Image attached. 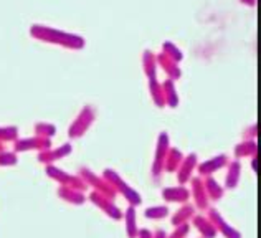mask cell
<instances>
[{
    "label": "cell",
    "mask_w": 261,
    "mask_h": 238,
    "mask_svg": "<svg viewBox=\"0 0 261 238\" xmlns=\"http://www.w3.org/2000/svg\"><path fill=\"white\" fill-rule=\"evenodd\" d=\"M30 35L33 38L40 40V42L58 45V46H63V48H70V50H81V48H85V45H86L85 38L81 35L68 33V32L53 29V27H48V25H32Z\"/></svg>",
    "instance_id": "obj_1"
},
{
    "label": "cell",
    "mask_w": 261,
    "mask_h": 238,
    "mask_svg": "<svg viewBox=\"0 0 261 238\" xmlns=\"http://www.w3.org/2000/svg\"><path fill=\"white\" fill-rule=\"evenodd\" d=\"M102 177H105L108 180L109 186H111L116 190V194L124 197L129 205L139 207L141 203H142L141 194L137 192V190L133 186H129V183L124 179H122L121 175L114 171V169H105V171H102Z\"/></svg>",
    "instance_id": "obj_2"
},
{
    "label": "cell",
    "mask_w": 261,
    "mask_h": 238,
    "mask_svg": "<svg viewBox=\"0 0 261 238\" xmlns=\"http://www.w3.org/2000/svg\"><path fill=\"white\" fill-rule=\"evenodd\" d=\"M170 149V139L166 131H162L157 136V146L154 152V161H152V169H150V175H152L154 182H159L164 174V162H166L167 152Z\"/></svg>",
    "instance_id": "obj_3"
},
{
    "label": "cell",
    "mask_w": 261,
    "mask_h": 238,
    "mask_svg": "<svg viewBox=\"0 0 261 238\" xmlns=\"http://www.w3.org/2000/svg\"><path fill=\"white\" fill-rule=\"evenodd\" d=\"M78 175L85 180V183L88 187H91L94 190V192L106 195L108 199H111V200H114L116 195H118L116 194V190L109 186L108 180L102 177V175H96L89 167H81L78 171Z\"/></svg>",
    "instance_id": "obj_4"
},
{
    "label": "cell",
    "mask_w": 261,
    "mask_h": 238,
    "mask_svg": "<svg viewBox=\"0 0 261 238\" xmlns=\"http://www.w3.org/2000/svg\"><path fill=\"white\" fill-rule=\"evenodd\" d=\"M45 172H46L48 177H50L51 180H55L57 183H60V186L76 189V190H81V192H85V190H88V186L85 183V180L80 177V175L68 174V172L63 171V169L57 167L55 164H48V166L45 167Z\"/></svg>",
    "instance_id": "obj_5"
},
{
    "label": "cell",
    "mask_w": 261,
    "mask_h": 238,
    "mask_svg": "<svg viewBox=\"0 0 261 238\" xmlns=\"http://www.w3.org/2000/svg\"><path fill=\"white\" fill-rule=\"evenodd\" d=\"M96 119V111L91 106H85L83 110L80 111V114L76 116V119L73 121V124L68 129V136L71 139H80L88 133V129L91 127V124Z\"/></svg>",
    "instance_id": "obj_6"
},
{
    "label": "cell",
    "mask_w": 261,
    "mask_h": 238,
    "mask_svg": "<svg viewBox=\"0 0 261 238\" xmlns=\"http://www.w3.org/2000/svg\"><path fill=\"white\" fill-rule=\"evenodd\" d=\"M88 200L93 203V205H96L99 210H102L109 219L114 220V222H119L122 219V215H124V212H121V208L116 205L114 200L111 199H108L106 195H102V194H98V192H94V190H91V194H89L88 197Z\"/></svg>",
    "instance_id": "obj_7"
},
{
    "label": "cell",
    "mask_w": 261,
    "mask_h": 238,
    "mask_svg": "<svg viewBox=\"0 0 261 238\" xmlns=\"http://www.w3.org/2000/svg\"><path fill=\"white\" fill-rule=\"evenodd\" d=\"M207 212H208L207 217L210 219V222L214 223L217 233H220V235L225 236V238H243L242 232H240V230H237L235 227H231L230 223L223 219L222 214H220L217 208H210L208 207Z\"/></svg>",
    "instance_id": "obj_8"
},
{
    "label": "cell",
    "mask_w": 261,
    "mask_h": 238,
    "mask_svg": "<svg viewBox=\"0 0 261 238\" xmlns=\"http://www.w3.org/2000/svg\"><path fill=\"white\" fill-rule=\"evenodd\" d=\"M51 147V139L40 138V136H33V138H23L17 139L13 142V151L18 152H27V151H45V149Z\"/></svg>",
    "instance_id": "obj_9"
},
{
    "label": "cell",
    "mask_w": 261,
    "mask_h": 238,
    "mask_svg": "<svg viewBox=\"0 0 261 238\" xmlns=\"http://www.w3.org/2000/svg\"><path fill=\"white\" fill-rule=\"evenodd\" d=\"M190 197L194 199L195 208L200 210V212H205V210L210 207V200H208L207 192H205L202 177H192L190 179Z\"/></svg>",
    "instance_id": "obj_10"
},
{
    "label": "cell",
    "mask_w": 261,
    "mask_h": 238,
    "mask_svg": "<svg viewBox=\"0 0 261 238\" xmlns=\"http://www.w3.org/2000/svg\"><path fill=\"white\" fill-rule=\"evenodd\" d=\"M198 166V155L195 152H190L187 155H184V161L182 164L178 166L177 169V180H178V186H187L190 182V179L194 177V171Z\"/></svg>",
    "instance_id": "obj_11"
},
{
    "label": "cell",
    "mask_w": 261,
    "mask_h": 238,
    "mask_svg": "<svg viewBox=\"0 0 261 238\" xmlns=\"http://www.w3.org/2000/svg\"><path fill=\"white\" fill-rule=\"evenodd\" d=\"M228 155L226 154H218V155H214V157L207 159L202 164L197 166V171H198V177H208V175H214L215 172L222 171L226 166H228Z\"/></svg>",
    "instance_id": "obj_12"
},
{
    "label": "cell",
    "mask_w": 261,
    "mask_h": 238,
    "mask_svg": "<svg viewBox=\"0 0 261 238\" xmlns=\"http://www.w3.org/2000/svg\"><path fill=\"white\" fill-rule=\"evenodd\" d=\"M73 152V146L70 144V142H66V144H61L58 147H50V149H45V151H40L38 152V162L40 164H55L57 161L60 159H65L66 155H70Z\"/></svg>",
    "instance_id": "obj_13"
},
{
    "label": "cell",
    "mask_w": 261,
    "mask_h": 238,
    "mask_svg": "<svg viewBox=\"0 0 261 238\" xmlns=\"http://www.w3.org/2000/svg\"><path fill=\"white\" fill-rule=\"evenodd\" d=\"M162 199L166 202H174V203H185L190 199V190L184 186H175V187H164L162 189Z\"/></svg>",
    "instance_id": "obj_14"
},
{
    "label": "cell",
    "mask_w": 261,
    "mask_h": 238,
    "mask_svg": "<svg viewBox=\"0 0 261 238\" xmlns=\"http://www.w3.org/2000/svg\"><path fill=\"white\" fill-rule=\"evenodd\" d=\"M242 179V162L240 161H230L228 166H226V175H225V187L226 190H233L237 189Z\"/></svg>",
    "instance_id": "obj_15"
},
{
    "label": "cell",
    "mask_w": 261,
    "mask_h": 238,
    "mask_svg": "<svg viewBox=\"0 0 261 238\" xmlns=\"http://www.w3.org/2000/svg\"><path fill=\"white\" fill-rule=\"evenodd\" d=\"M192 225L198 230V233H200L202 238H217V235H218L214 223H212L208 217H205V215L195 214L192 217Z\"/></svg>",
    "instance_id": "obj_16"
},
{
    "label": "cell",
    "mask_w": 261,
    "mask_h": 238,
    "mask_svg": "<svg viewBox=\"0 0 261 238\" xmlns=\"http://www.w3.org/2000/svg\"><path fill=\"white\" fill-rule=\"evenodd\" d=\"M58 197L61 200H65L71 205H83V203L88 200L85 197V192L76 189H71V187H65V186H60L58 187Z\"/></svg>",
    "instance_id": "obj_17"
},
{
    "label": "cell",
    "mask_w": 261,
    "mask_h": 238,
    "mask_svg": "<svg viewBox=\"0 0 261 238\" xmlns=\"http://www.w3.org/2000/svg\"><path fill=\"white\" fill-rule=\"evenodd\" d=\"M157 60V66H161L164 71H166V74L169 76V80H178L182 76V70L178 68V63H175L174 60H170L169 57H166L164 53H161V55H157L155 57Z\"/></svg>",
    "instance_id": "obj_18"
},
{
    "label": "cell",
    "mask_w": 261,
    "mask_h": 238,
    "mask_svg": "<svg viewBox=\"0 0 261 238\" xmlns=\"http://www.w3.org/2000/svg\"><path fill=\"white\" fill-rule=\"evenodd\" d=\"M203 179V187H205V192L208 195V200H214L218 202L223 199L225 195V189L223 186H220L217 182V179H214V175H208V177H202Z\"/></svg>",
    "instance_id": "obj_19"
},
{
    "label": "cell",
    "mask_w": 261,
    "mask_h": 238,
    "mask_svg": "<svg viewBox=\"0 0 261 238\" xmlns=\"http://www.w3.org/2000/svg\"><path fill=\"white\" fill-rule=\"evenodd\" d=\"M235 159H245V157H253V155L258 154V144H256V139H245L243 142L235 146Z\"/></svg>",
    "instance_id": "obj_20"
},
{
    "label": "cell",
    "mask_w": 261,
    "mask_h": 238,
    "mask_svg": "<svg viewBox=\"0 0 261 238\" xmlns=\"http://www.w3.org/2000/svg\"><path fill=\"white\" fill-rule=\"evenodd\" d=\"M195 210L197 208H195L194 203H189V202L182 203L180 208H178L177 212H174L172 219H170V223H172L174 227H177V225H180V223L190 222L192 217L195 215Z\"/></svg>",
    "instance_id": "obj_21"
},
{
    "label": "cell",
    "mask_w": 261,
    "mask_h": 238,
    "mask_svg": "<svg viewBox=\"0 0 261 238\" xmlns=\"http://www.w3.org/2000/svg\"><path fill=\"white\" fill-rule=\"evenodd\" d=\"M182 161H184V152L178 147L170 146L169 152H167V157H166V162H164V172H170V174L177 172V169H178V166L182 164Z\"/></svg>",
    "instance_id": "obj_22"
},
{
    "label": "cell",
    "mask_w": 261,
    "mask_h": 238,
    "mask_svg": "<svg viewBox=\"0 0 261 238\" xmlns=\"http://www.w3.org/2000/svg\"><path fill=\"white\" fill-rule=\"evenodd\" d=\"M126 223V235L127 238H137V232H139V225H137V214H136V207L129 205L126 208L124 215H122Z\"/></svg>",
    "instance_id": "obj_23"
},
{
    "label": "cell",
    "mask_w": 261,
    "mask_h": 238,
    "mask_svg": "<svg viewBox=\"0 0 261 238\" xmlns=\"http://www.w3.org/2000/svg\"><path fill=\"white\" fill-rule=\"evenodd\" d=\"M142 66H144V73H146V76L149 81L152 80H157V60H155V55L150 50H146L142 55Z\"/></svg>",
    "instance_id": "obj_24"
},
{
    "label": "cell",
    "mask_w": 261,
    "mask_h": 238,
    "mask_svg": "<svg viewBox=\"0 0 261 238\" xmlns=\"http://www.w3.org/2000/svg\"><path fill=\"white\" fill-rule=\"evenodd\" d=\"M162 91H164V99H166V106L169 108H177L178 106V94L175 90V85L172 80H166L162 83Z\"/></svg>",
    "instance_id": "obj_25"
},
{
    "label": "cell",
    "mask_w": 261,
    "mask_h": 238,
    "mask_svg": "<svg viewBox=\"0 0 261 238\" xmlns=\"http://www.w3.org/2000/svg\"><path fill=\"white\" fill-rule=\"evenodd\" d=\"M149 91L150 96H152V101L157 108H164L166 106V99H164V91H162V85L157 80L149 81Z\"/></svg>",
    "instance_id": "obj_26"
},
{
    "label": "cell",
    "mask_w": 261,
    "mask_h": 238,
    "mask_svg": "<svg viewBox=\"0 0 261 238\" xmlns=\"http://www.w3.org/2000/svg\"><path fill=\"white\" fill-rule=\"evenodd\" d=\"M169 207L167 205H152L144 210V217L149 220H162L169 217Z\"/></svg>",
    "instance_id": "obj_27"
},
{
    "label": "cell",
    "mask_w": 261,
    "mask_h": 238,
    "mask_svg": "<svg viewBox=\"0 0 261 238\" xmlns=\"http://www.w3.org/2000/svg\"><path fill=\"white\" fill-rule=\"evenodd\" d=\"M35 134L40 138L45 139H51L55 134H57V126L50 124V122H37L35 124Z\"/></svg>",
    "instance_id": "obj_28"
},
{
    "label": "cell",
    "mask_w": 261,
    "mask_h": 238,
    "mask_svg": "<svg viewBox=\"0 0 261 238\" xmlns=\"http://www.w3.org/2000/svg\"><path fill=\"white\" fill-rule=\"evenodd\" d=\"M162 53L166 57H169L170 60H174L175 63L182 61V58H184V53L180 51V48H178L177 45H174L172 42H166L162 45Z\"/></svg>",
    "instance_id": "obj_29"
},
{
    "label": "cell",
    "mask_w": 261,
    "mask_h": 238,
    "mask_svg": "<svg viewBox=\"0 0 261 238\" xmlns=\"http://www.w3.org/2000/svg\"><path fill=\"white\" fill-rule=\"evenodd\" d=\"M18 139V127L17 126H4L0 127V142H15Z\"/></svg>",
    "instance_id": "obj_30"
},
{
    "label": "cell",
    "mask_w": 261,
    "mask_h": 238,
    "mask_svg": "<svg viewBox=\"0 0 261 238\" xmlns=\"http://www.w3.org/2000/svg\"><path fill=\"white\" fill-rule=\"evenodd\" d=\"M18 162V155L15 151H0V167H12L17 166Z\"/></svg>",
    "instance_id": "obj_31"
},
{
    "label": "cell",
    "mask_w": 261,
    "mask_h": 238,
    "mask_svg": "<svg viewBox=\"0 0 261 238\" xmlns=\"http://www.w3.org/2000/svg\"><path fill=\"white\" fill-rule=\"evenodd\" d=\"M190 233V223L185 222V223H180V225L174 227V232L167 235V238H187Z\"/></svg>",
    "instance_id": "obj_32"
},
{
    "label": "cell",
    "mask_w": 261,
    "mask_h": 238,
    "mask_svg": "<svg viewBox=\"0 0 261 238\" xmlns=\"http://www.w3.org/2000/svg\"><path fill=\"white\" fill-rule=\"evenodd\" d=\"M243 136H245V139H256V136H258V124L256 122H253L251 126L246 127Z\"/></svg>",
    "instance_id": "obj_33"
},
{
    "label": "cell",
    "mask_w": 261,
    "mask_h": 238,
    "mask_svg": "<svg viewBox=\"0 0 261 238\" xmlns=\"http://www.w3.org/2000/svg\"><path fill=\"white\" fill-rule=\"evenodd\" d=\"M137 238H154V233L149 228H139L137 232Z\"/></svg>",
    "instance_id": "obj_34"
},
{
    "label": "cell",
    "mask_w": 261,
    "mask_h": 238,
    "mask_svg": "<svg viewBox=\"0 0 261 238\" xmlns=\"http://www.w3.org/2000/svg\"><path fill=\"white\" fill-rule=\"evenodd\" d=\"M251 169L253 174H258V155H253L251 157Z\"/></svg>",
    "instance_id": "obj_35"
},
{
    "label": "cell",
    "mask_w": 261,
    "mask_h": 238,
    "mask_svg": "<svg viewBox=\"0 0 261 238\" xmlns=\"http://www.w3.org/2000/svg\"><path fill=\"white\" fill-rule=\"evenodd\" d=\"M154 238H167V233L159 228V230H155V232H154Z\"/></svg>",
    "instance_id": "obj_36"
},
{
    "label": "cell",
    "mask_w": 261,
    "mask_h": 238,
    "mask_svg": "<svg viewBox=\"0 0 261 238\" xmlns=\"http://www.w3.org/2000/svg\"><path fill=\"white\" fill-rule=\"evenodd\" d=\"M242 2L245 5H248V7H255L256 5V0H242Z\"/></svg>",
    "instance_id": "obj_37"
},
{
    "label": "cell",
    "mask_w": 261,
    "mask_h": 238,
    "mask_svg": "<svg viewBox=\"0 0 261 238\" xmlns=\"http://www.w3.org/2000/svg\"><path fill=\"white\" fill-rule=\"evenodd\" d=\"M0 151H4V144H2V142H0Z\"/></svg>",
    "instance_id": "obj_38"
}]
</instances>
